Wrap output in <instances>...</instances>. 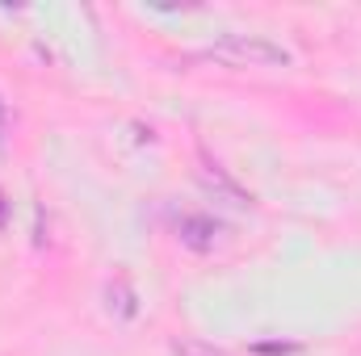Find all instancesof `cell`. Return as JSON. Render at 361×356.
Returning a JSON list of instances; mask_svg holds the SVG:
<instances>
[{
  "label": "cell",
  "mask_w": 361,
  "mask_h": 356,
  "mask_svg": "<svg viewBox=\"0 0 361 356\" xmlns=\"http://www.w3.org/2000/svg\"><path fill=\"white\" fill-rule=\"evenodd\" d=\"M210 59L231 63V68H286L290 51H281L277 42L257 38V34H227L210 46Z\"/></svg>",
  "instance_id": "6da1fadb"
},
{
  "label": "cell",
  "mask_w": 361,
  "mask_h": 356,
  "mask_svg": "<svg viewBox=\"0 0 361 356\" xmlns=\"http://www.w3.org/2000/svg\"><path fill=\"white\" fill-rule=\"evenodd\" d=\"M177 239L189 252H210L214 239H219V222L210 214H185L177 222Z\"/></svg>",
  "instance_id": "7a4b0ae2"
},
{
  "label": "cell",
  "mask_w": 361,
  "mask_h": 356,
  "mask_svg": "<svg viewBox=\"0 0 361 356\" xmlns=\"http://www.w3.org/2000/svg\"><path fill=\"white\" fill-rule=\"evenodd\" d=\"M197 177H202V184L210 189V193H219V197H227L231 205H252V197L235 184V180H227L223 177V168L219 164H210V155L202 151V168H197Z\"/></svg>",
  "instance_id": "3957f363"
},
{
  "label": "cell",
  "mask_w": 361,
  "mask_h": 356,
  "mask_svg": "<svg viewBox=\"0 0 361 356\" xmlns=\"http://www.w3.org/2000/svg\"><path fill=\"white\" fill-rule=\"evenodd\" d=\"M109 310H118V319H135V314H139V306H135V293H130L126 276H118V281L109 285Z\"/></svg>",
  "instance_id": "277c9868"
},
{
  "label": "cell",
  "mask_w": 361,
  "mask_h": 356,
  "mask_svg": "<svg viewBox=\"0 0 361 356\" xmlns=\"http://www.w3.org/2000/svg\"><path fill=\"white\" fill-rule=\"evenodd\" d=\"M173 356H227L223 348H210V344H197V340H177Z\"/></svg>",
  "instance_id": "5b68a950"
},
{
  "label": "cell",
  "mask_w": 361,
  "mask_h": 356,
  "mask_svg": "<svg viewBox=\"0 0 361 356\" xmlns=\"http://www.w3.org/2000/svg\"><path fill=\"white\" fill-rule=\"evenodd\" d=\"M252 352L257 356H290V352H298V344H257Z\"/></svg>",
  "instance_id": "8992f818"
},
{
  "label": "cell",
  "mask_w": 361,
  "mask_h": 356,
  "mask_svg": "<svg viewBox=\"0 0 361 356\" xmlns=\"http://www.w3.org/2000/svg\"><path fill=\"white\" fill-rule=\"evenodd\" d=\"M8 218V205H4V193H0V222Z\"/></svg>",
  "instance_id": "52a82bcc"
}]
</instances>
